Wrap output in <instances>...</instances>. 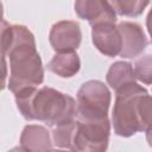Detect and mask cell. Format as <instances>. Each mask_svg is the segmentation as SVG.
Wrapping results in <instances>:
<instances>
[{
  "label": "cell",
  "mask_w": 152,
  "mask_h": 152,
  "mask_svg": "<svg viewBox=\"0 0 152 152\" xmlns=\"http://www.w3.org/2000/svg\"><path fill=\"white\" fill-rule=\"evenodd\" d=\"M1 56L10 59L8 89L17 94L37 88L44 81V69L36 48L34 36L23 25H10L2 19Z\"/></svg>",
  "instance_id": "cell-1"
},
{
  "label": "cell",
  "mask_w": 152,
  "mask_h": 152,
  "mask_svg": "<svg viewBox=\"0 0 152 152\" xmlns=\"http://www.w3.org/2000/svg\"><path fill=\"white\" fill-rule=\"evenodd\" d=\"M17 107L26 120H38L55 128L77 116V103L66 94L50 87L27 88L14 94Z\"/></svg>",
  "instance_id": "cell-2"
},
{
  "label": "cell",
  "mask_w": 152,
  "mask_h": 152,
  "mask_svg": "<svg viewBox=\"0 0 152 152\" xmlns=\"http://www.w3.org/2000/svg\"><path fill=\"white\" fill-rule=\"evenodd\" d=\"M110 124L108 119L90 121L76 116L65 125L52 129L56 146L74 152H106L109 144Z\"/></svg>",
  "instance_id": "cell-3"
},
{
  "label": "cell",
  "mask_w": 152,
  "mask_h": 152,
  "mask_svg": "<svg viewBox=\"0 0 152 152\" xmlns=\"http://www.w3.org/2000/svg\"><path fill=\"white\" fill-rule=\"evenodd\" d=\"M115 93L116 97L112 114L114 132L119 137L128 138L137 132H140L137 115V102L141 95L147 94V90L134 82Z\"/></svg>",
  "instance_id": "cell-4"
},
{
  "label": "cell",
  "mask_w": 152,
  "mask_h": 152,
  "mask_svg": "<svg viewBox=\"0 0 152 152\" xmlns=\"http://www.w3.org/2000/svg\"><path fill=\"white\" fill-rule=\"evenodd\" d=\"M77 118L90 121L108 119L110 91L97 80L84 82L77 91Z\"/></svg>",
  "instance_id": "cell-5"
},
{
  "label": "cell",
  "mask_w": 152,
  "mask_h": 152,
  "mask_svg": "<svg viewBox=\"0 0 152 152\" xmlns=\"http://www.w3.org/2000/svg\"><path fill=\"white\" fill-rule=\"evenodd\" d=\"M82 40L80 24L74 20H61L52 25L49 42L57 53L75 52Z\"/></svg>",
  "instance_id": "cell-6"
},
{
  "label": "cell",
  "mask_w": 152,
  "mask_h": 152,
  "mask_svg": "<svg viewBox=\"0 0 152 152\" xmlns=\"http://www.w3.org/2000/svg\"><path fill=\"white\" fill-rule=\"evenodd\" d=\"M91 40L104 56L115 57L122 49V37L115 23H101L91 26Z\"/></svg>",
  "instance_id": "cell-7"
},
{
  "label": "cell",
  "mask_w": 152,
  "mask_h": 152,
  "mask_svg": "<svg viewBox=\"0 0 152 152\" xmlns=\"http://www.w3.org/2000/svg\"><path fill=\"white\" fill-rule=\"evenodd\" d=\"M76 14L90 26L101 23H115L116 13L110 2L101 0H77L74 5Z\"/></svg>",
  "instance_id": "cell-8"
},
{
  "label": "cell",
  "mask_w": 152,
  "mask_h": 152,
  "mask_svg": "<svg viewBox=\"0 0 152 152\" xmlns=\"http://www.w3.org/2000/svg\"><path fill=\"white\" fill-rule=\"evenodd\" d=\"M118 28L122 37L120 56L122 58H134L142 53L148 42L141 26L132 21H121L118 25Z\"/></svg>",
  "instance_id": "cell-9"
},
{
  "label": "cell",
  "mask_w": 152,
  "mask_h": 152,
  "mask_svg": "<svg viewBox=\"0 0 152 152\" xmlns=\"http://www.w3.org/2000/svg\"><path fill=\"white\" fill-rule=\"evenodd\" d=\"M20 146L28 152H50L52 150L50 132L40 125H27L21 132Z\"/></svg>",
  "instance_id": "cell-10"
},
{
  "label": "cell",
  "mask_w": 152,
  "mask_h": 152,
  "mask_svg": "<svg viewBox=\"0 0 152 152\" xmlns=\"http://www.w3.org/2000/svg\"><path fill=\"white\" fill-rule=\"evenodd\" d=\"M81 68V61L76 52L56 53L48 63V69L59 77H72Z\"/></svg>",
  "instance_id": "cell-11"
},
{
  "label": "cell",
  "mask_w": 152,
  "mask_h": 152,
  "mask_svg": "<svg viewBox=\"0 0 152 152\" xmlns=\"http://www.w3.org/2000/svg\"><path fill=\"white\" fill-rule=\"evenodd\" d=\"M106 80L110 88L118 91L119 89L131 83H134L137 78L134 75V69L131 63L125 61H118L109 66L106 75Z\"/></svg>",
  "instance_id": "cell-12"
},
{
  "label": "cell",
  "mask_w": 152,
  "mask_h": 152,
  "mask_svg": "<svg viewBox=\"0 0 152 152\" xmlns=\"http://www.w3.org/2000/svg\"><path fill=\"white\" fill-rule=\"evenodd\" d=\"M137 115L139 122V131L147 132L152 129V96L147 94L141 95L137 102Z\"/></svg>",
  "instance_id": "cell-13"
},
{
  "label": "cell",
  "mask_w": 152,
  "mask_h": 152,
  "mask_svg": "<svg viewBox=\"0 0 152 152\" xmlns=\"http://www.w3.org/2000/svg\"><path fill=\"white\" fill-rule=\"evenodd\" d=\"M115 13L125 17H138L150 5L148 1L141 0H114L110 1Z\"/></svg>",
  "instance_id": "cell-14"
},
{
  "label": "cell",
  "mask_w": 152,
  "mask_h": 152,
  "mask_svg": "<svg viewBox=\"0 0 152 152\" xmlns=\"http://www.w3.org/2000/svg\"><path fill=\"white\" fill-rule=\"evenodd\" d=\"M135 78L144 84H152V53L141 56L134 63Z\"/></svg>",
  "instance_id": "cell-15"
},
{
  "label": "cell",
  "mask_w": 152,
  "mask_h": 152,
  "mask_svg": "<svg viewBox=\"0 0 152 152\" xmlns=\"http://www.w3.org/2000/svg\"><path fill=\"white\" fill-rule=\"evenodd\" d=\"M146 27H147V31H148V34H150L151 42H152V6H151V10L148 11V14L146 18Z\"/></svg>",
  "instance_id": "cell-16"
},
{
  "label": "cell",
  "mask_w": 152,
  "mask_h": 152,
  "mask_svg": "<svg viewBox=\"0 0 152 152\" xmlns=\"http://www.w3.org/2000/svg\"><path fill=\"white\" fill-rule=\"evenodd\" d=\"M146 140H147L148 146H150V147H152V129L146 132Z\"/></svg>",
  "instance_id": "cell-17"
},
{
  "label": "cell",
  "mask_w": 152,
  "mask_h": 152,
  "mask_svg": "<svg viewBox=\"0 0 152 152\" xmlns=\"http://www.w3.org/2000/svg\"><path fill=\"white\" fill-rule=\"evenodd\" d=\"M8 152H28V151H26L24 147H21V146H17V147H13L12 150H10Z\"/></svg>",
  "instance_id": "cell-18"
},
{
  "label": "cell",
  "mask_w": 152,
  "mask_h": 152,
  "mask_svg": "<svg viewBox=\"0 0 152 152\" xmlns=\"http://www.w3.org/2000/svg\"><path fill=\"white\" fill-rule=\"evenodd\" d=\"M50 152H74V151H70V150H51Z\"/></svg>",
  "instance_id": "cell-19"
}]
</instances>
